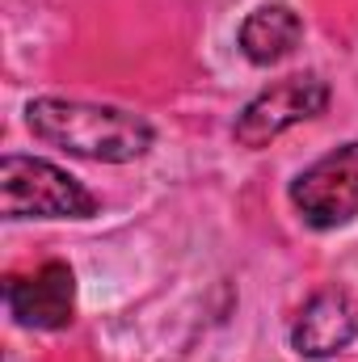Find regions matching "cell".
Segmentation results:
<instances>
[{
	"label": "cell",
	"mask_w": 358,
	"mask_h": 362,
	"mask_svg": "<svg viewBox=\"0 0 358 362\" xmlns=\"http://www.w3.org/2000/svg\"><path fill=\"white\" fill-rule=\"evenodd\" d=\"M325 105H329V85H325L321 76H312V72L287 76V81L270 85L266 93H258V97L241 110L232 135H236L241 148H266V144H274L282 131H291V127L316 118Z\"/></svg>",
	"instance_id": "4"
},
{
	"label": "cell",
	"mask_w": 358,
	"mask_h": 362,
	"mask_svg": "<svg viewBox=\"0 0 358 362\" xmlns=\"http://www.w3.org/2000/svg\"><path fill=\"white\" fill-rule=\"evenodd\" d=\"M4 303L21 329H68L76 308V278L64 262H47L34 274H13L4 282Z\"/></svg>",
	"instance_id": "5"
},
{
	"label": "cell",
	"mask_w": 358,
	"mask_h": 362,
	"mask_svg": "<svg viewBox=\"0 0 358 362\" xmlns=\"http://www.w3.org/2000/svg\"><path fill=\"white\" fill-rule=\"evenodd\" d=\"M25 122L34 139L81 156L97 165H127L139 160L152 148L148 118L118 110V105H93V101H64V97H38L25 105Z\"/></svg>",
	"instance_id": "1"
},
{
	"label": "cell",
	"mask_w": 358,
	"mask_h": 362,
	"mask_svg": "<svg viewBox=\"0 0 358 362\" xmlns=\"http://www.w3.org/2000/svg\"><path fill=\"white\" fill-rule=\"evenodd\" d=\"M0 215L4 219H89L97 198L51 160L8 152L0 160Z\"/></svg>",
	"instance_id": "2"
},
{
	"label": "cell",
	"mask_w": 358,
	"mask_h": 362,
	"mask_svg": "<svg viewBox=\"0 0 358 362\" xmlns=\"http://www.w3.org/2000/svg\"><path fill=\"white\" fill-rule=\"evenodd\" d=\"M299 38H304V21H299V13L291 4H262V8H253L241 21V34H236L245 59L258 64V68H270V64L287 59L299 47Z\"/></svg>",
	"instance_id": "7"
},
{
	"label": "cell",
	"mask_w": 358,
	"mask_h": 362,
	"mask_svg": "<svg viewBox=\"0 0 358 362\" xmlns=\"http://www.w3.org/2000/svg\"><path fill=\"white\" fill-rule=\"evenodd\" d=\"M291 202L299 219L316 232L342 228L358 215V139L333 148L291 181Z\"/></svg>",
	"instance_id": "3"
},
{
	"label": "cell",
	"mask_w": 358,
	"mask_h": 362,
	"mask_svg": "<svg viewBox=\"0 0 358 362\" xmlns=\"http://www.w3.org/2000/svg\"><path fill=\"white\" fill-rule=\"evenodd\" d=\"M358 337V308L346 291H321L291 325V346L304 358H333Z\"/></svg>",
	"instance_id": "6"
}]
</instances>
